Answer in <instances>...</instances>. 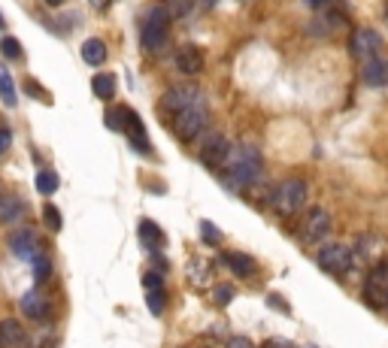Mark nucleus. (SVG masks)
Returning a JSON list of instances; mask_svg holds the SVG:
<instances>
[{"label": "nucleus", "mask_w": 388, "mask_h": 348, "mask_svg": "<svg viewBox=\"0 0 388 348\" xmlns=\"http://www.w3.org/2000/svg\"><path fill=\"white\" fill-rule=\"evenodd\" d=\"M221 173H225V182L230 188H249L255 179L261 176L264 170V161H261V152L249 143H240V146H230L225 161H221Z\"/></svg>", "instance_id": "f257e3e1"}, {"label": "nucleus", "mask_w": 388, "mask_h": 348, "mask_svg": "<svg viewBox=\"0 0 388 348\" xmlns=\"http://www.w3.org/2000/svg\"><path fill=\"white\" fill-rule=\"evenodd\" d=\"M307 197H310V185L303 179H285L279 182L270 194V206H273L276 215H297L307 206Z\"/></svg>", "instance_id": "f03ea898"}, {"label": "nucleus", "mask_w": 388, "mask_h": 348, "mask_svg": "<svg viewBox=\"0 0 388 348\" xmlns=\"http://www.w3.org/2000/svg\"><path fill=\"white\" fill-rule=\"evenodd\" d=\"M167 34H170V10L152 6L143 19V28H140V43H143L146 52H161L167 46Z\"/></svg>", "instance_id": "7ed1b4c3"}, {"label": "nucleus", "mask_w": 388, "mask_h": 348, "mask_svg": "<svg viewBox=\"0 0 388 348\" xmlns=\"http://www.w3.org/2000/svg\"><path fill=\"white\" fill-rule=\"evenodd\" d=\"M361 297L370 309H385L388 306V258L376 261L373 267L367 270V279H364V288H361Z\"/></svg>", "instance_id": "20e7f679"}, {"label": "nucleus", "mask_w": 388, "mask_h": 348, "mask_svg": "<svg viewBox=\"0 0 388 348\" xmlns=\"http://www.w3.org/2000/svg\"><path fill=\"white\" fill-rule=\"evenodd\" d=\"M206 119H210V112H206V103L197 101L192 106H185L183 112L173 115V134L183 139V143H192V139H197V137L203 134Z\"/></svg>", "instance_id": "39448f33"}, {"label": "nucleus", "mask_w": 388, "mask_h": 348, "mask_svg": "<svg viewBox=\"0 0 388 348\" xmlns=\"http://www.w3.org/2000/svg\"><path fill=\"white\" fill-rule=\"evenodd\" d=\"M301 243L303 245H316V243H325L328 236H331V215L328 209H321V206H312V209L303 215L301 221Z\"/></svg>", "instance_id": "423d86ee"}, {"label": "nucleus", "mask_w": 388, "mask_h": 348, "mask_svg": "<svg viewBox=\"0 0 388 348\" xmlns=\"http://www.w3.org/2000/svg\"><path fill=\"white\" fill-rule=\"evenodd\" d=\"M316 263L328 272V276H343V272L352 267V248L343 243H328L319 248Z\"/></svg>", "instance_id": "0eeeda50"}, {"label": "nucleus", "mask_w": 388, "mask_h": 348, "mask_svg": "<svg viewBox=\"0 0 388 348\" xmlns=\"http://www.w3.org/2000/svg\"><path fill=\"white\" fill-rule=\"evenodd\" d=\"M349 52H352L355 61H361V64L373 61V58H379V52H382V37H379L373 28H358V31H352Z\"/></svg>", "instance_id": "6e6552de"}, {"label": "nucleus", "mask_w": 388, "mask_h": 348, "mask_svg": "<svg viewBox=\"0 0 388 348\" xmlns=\"http://www.w3.org/2000/svg\"><path fill=\"white\" fill-rule=\"evenodd\" d=\"M197 101H203L201 88H194V85H173L170 91H164V97L158 101V110L176 115V112H183L185 106H192Z\"/></svg>", "instance_id": "1a4fd4ad"}, {"label": "nucleus", "mask_w": 388, "mask_h": 348, "mask_svg": "<svg viewBox=\"0 0 388 348\" xmlns=\"http://www.w3.org/2000/svg\"><path fill=\"white\" fill-rule=\"evenodd\" d=\"M228 148H230L228 137H221V134H206L203 143H201V161L206 164V167H221V161H225Z\"/></svg>", "instance_id": "9d476101"}, {"label": "nucleus", "mask_w": 388, "mask_h": 348, "mask_svg": "<svg viewBox=\"0 0 388 348\" xmlns=\"http://www.w3.org/2000/svg\"><path fill=\"white\" fill-rule=\"evenodd\" d=\"M10 248L15 258H24V261H34L37 258V248H40V239L34 230H15L10 236Z\"/></svg>", "instance_id": "9b49d317"}, {"label": "nucleus", "mask_w": 388, "mask_h": 348, "mask_svg": "<svg viewBox=\"0 0 388 348\" xmlns=\"http://www.w3.org/2000/svg\"><path fill=\"white\" fill-rule=\"evenodd\" d=\"M173 64H176L179 73H185V76H197V73L203 70V52L194 46H183L173 58Z\"/></svg>", "instance_id": "f8f14e48"}, {"label": "nucleus", "mask_w": 388, "mask_h": 348, "mask_svg": "<svg viewBox=\"0 0 388 348\" xmlns=\"http://www.w3.org/2000/svg\"><path fill=\"white\" fill-rule=\"evenodd\" d=\"M19 309H22V315L40 321V318H46V315H49V300H46L43 291H37V288H34V291H28L19 300Z\"/></svg>", "instance_id": "ddd939ff"}, {"label": "nucleus", "mask_w": 388, "mask_h": 348, "mask_svg": "<svg viewBox=\"0 0 388 348\" xmlns=\"http://www.w3.org/2000/svg\"><path fill=\"white\" fill-rule=\"evenodd\" d=\"M225 263L230 267V272H234L237 279H252V276H258V263H255L252 254L228 252V254H225Z\"/></svg>", "instance_id": "4468645a"}, {"label": "nucleus", "mask_w": 388, "mask_h": 348, "mask_svg": "<svg viewBox=\"0 0 388 348\" xmlns=\"http://www.w3.org/2000/svg\"><path fill=\"white\" fill-rule=\"evenodd\" d=\"M361 79L373 88H385L388 85V61L385 58H373V61L361 64Z\"/></svg>", "instance_id": "2eb2a0df"}, {"label": "nucleus", "mask_w": 388, "mask_h": 348, "mask_svg": "<svg viewBox=\"0 0 388 348\" xmlns=\"http://www.w3.org/2000/svg\"><path fill=\"white\" fill-rule=\"evenodd\" d=\"M140 239H143V245L152 254H161V248L167 245V236H164V230L155 225V221H149V218L140 221Z\"/></svg>", "instance_id": "dca6fc26"}, {"label": "nucleus", "mask_w": 388, "mask_h": 348, "mask_svg": "<svg viewBox=\"0 0 388 348\" xmlns=\"http://www.w3.org/2000/svg\"><path fill=\"white\" fill-rule=\"evenodd\" d=\"M358 258H364L370 267H373L376 261H382V239L373 236V234H364V239L358 243V252H352V263Z\"/></svg>", "instance_id": "f3484780"}, {"label": "nucleus", "mask_w": 388, "mask_h": 348, "mask_svg": "<svg viewBox=\"0 0 388 348\" xmlns=\"http://www.w3.org/2000/svg\"><path fill=\"white\" fill-rule=\"evenodd\" d=\"M121 134L130 137V146L137 148V152H149V139H146V128L143 121H140V115L134 110H128V121H125V130Z\"/></svg>", "instance_id": "a211bd4d"}, {"label": "nucleus", "mask_w": 388, "mask_h": 348, "mask_svg": "<svg viewBox=\"0 0 388 348\" xmlns=\"http://www.w3.org/2000/svg\"><path fill=\"white\" fill-rule=\"evenodd\" d=\"M24 342V330L15 318L0 321V348H19Z\"/></svg>", "instance_id": "6ab92c4d"}, {"label": "nucleus", "mask_w": 388, "mask_h": 348, "mask_svg": "<svg viewBox=\"0 0 388 348\" xmlns=\"http://www.w3.org/2000/svg\"><path fill=\"white\" fill-rule=\"evenodd\" d=\"M82 61L92 64V67H101V64L106 61V43L103 40H97V37L85 40V43H82Z\"/></svg>", "instance_id": "aec40b11"}, {"label": "nucleus", "mask_w": 388, "mask_h": 348, "mask_svg": "<svg viewBox=\"0 0 388 348\" xmlns=\"http://www.w3.org/2000/svg\"><path fill=\"white\" fill-rule=\"evenodd\" d=\"M22 200L15 194H6V191H0V221L3 225H10V221L15 218H22Z\"/></svg>", "instance_id": "412c9836"}, {"label": "nucleus", "mask_w": 388, "mask_h": 348, "mask_svg": "<svg viewBox=\"0 0 388 348\" xmlns=\"http://www.w3.org/2000/svg\"><path fill=\"white\" fill-rule=\"evenodd\" d=\"M92 88H94V97H101V101H112L115 76H112V73H97V76L92 79Z\"/></svg>", "instance_id": "4be33fe9"}, {"label": "nucleus", "mask_w": 388, "mask_h": 348, "mask_svg": "<svg viewBox=\"0 0 388 348\" xmlns=\"http://www.w3.org/2000/svg\"><path fill=\"white\" fill-rule=\"evenodd\" d=\"M0 101H3L6 106H15V101H19V94H15V82L10 76V70L0 64Z\"/></svg>", "instance_id": "5701e85b"}, {"label": "nucleus", "mask_w": 388, "mask_h": 348, "mask_svg": "<svg viewBox=\"0 0 388 348\" xmlns=\"http://www.w3.org/2000/svg\"><path fill=\"white\" fill-rule=\"evenodd\" d=\"M58 185H61V182H58V173L55 170H40L37 173V191L40 194H55L58 191Z\"/></svg>", "instance_id": "b1692460"}, {"label": "nucleus", "mask_w": 388, "mask_h": 348, "mask_svg": "<svg viewBox=\"0 0 388 348\" xmlns=\"http://www.w3.org/2000/svg\"><path fill=\"white\" fill-rule=\"evenodd\" d=\"M188 281L197 285V288H203L206 281H210V267H206L201 258H194L192 263H188Z\"/></svg>", "instance_id": "393cba45"}, {"label": "nucleus", "mask_w": 388, "mask_h": 348, "mask_svg": "<svg viewBox=\"0 0 388 348\" xmlns=\"http://www.w3.org/2000/svg\"><path fill=\"white\" fill-rule=\"evenodd\" d=\"M146 306L152 315H164V306H167V291L164 288H152V291H146Z\"/></svg>", "instance_id": "a878e982"}, {"label": "nucleus", "mask_w": 388, "mask_h": 348, "mask_svg": "<svg viewBox=\"0 0 388 348\" xmlns=\"http://www.w3.org/2000/svg\"><path fill=\"white\" fill-rule=\"evenodd\" d=\"M43 225L52 230V234H61V227H64V218H61V209L52 203H46L43 206Z\"/></svg>", "instance_id": "bb28decb"}, {"label": "nucleus", "mask_w": 388, "mask_h": 348, "mask_svg": "<svg viewBox=\"0 0 388 348\" xmlns=\"http://www.w3.org/2000/svg\"><path fill=\"white\" fill-rule=\"evenodd\" d=\"M106 128L112 130H125V121H128V106H112L110 112H106Z\"/></svg>", "instance_id": "cd10ccee"}, {"label": "nucleus", "mask_w": 388, "mask_h": 348, "mask_svg": "<svg viewBox=\"0 0 388 348\" xmlns=\"http://www.w3.org/2000/svg\"><path fill=\"white\" fill-rule=\"evenodd\" d=\"M49 276H52V258H49V254H37L34 258V279L43 285V281H49Z\"/></svg>", "instance_id": "c85d7f7f"}, {"label": "nucleus", "mask_w": 388, "mask_h": 348, "mask_svg": "<svg viewBox=\"0 0 388 348\" xmlns=\"http://www.w3.org/2000/svg\"><path fill=\"white\" fill-rule=\"evenodd\" d=\"M0 55L19 61V58H24V49H22V43L15 37H3V40H0Z\"/></svg>", "instance_id": "c756f323"}, {"label": "nucleus", "mask_w": 388, "mask_h": 348, "mask_svg": "<svg viewBox=\"0 0 388 348\" xmlns=\"http://www.w3.org/2000/svg\"><path fill=\"white\" fill-rule=\"evenodd\" d=\"M201 236L206 245H221V230L212 221H201Z\"/></svg>", "instance_id": "7c9ffc66"}, {"label": "nucleus", "mask_w": 388, "mask_h": 348, "mask_svg": "<svg viewBox=\"0 0 388 348\" xmlns=\"http://www.w3.org/2000/svg\"><path fill=\"white\" fill-rule=\"evenodd\" d=\"M24 88H28V94H31V97H40V101H43V103H52V97L46 94V91H43V85H40L37 79H28V82H24Z\"/></svg>", "instance_id": "2f4dec72"}, {"label": "nucleus", "mask_w": 388, "mask_h": 348, "mask_svg": "<svg viewBox=\"0 0 388 348\" xmlns=\"http://www.w3.org/2000/svg\"><path fill=\"white\" fill-rule=\"evenodd\" d=\"M12 146V134L6 128H0V155H6V148Z\"/></svg>", "instance_id": "473e14b6"}, {"label": "nucleus", "mask_w": 388, "mask_h": 348, "mask_svg": "<svg viewBox=\"0 0 388 348\" xmlns=\"http://www.w3.org/2000/svg\"><path fill=\"white\" fill-rule=\"evenodd\" d=\"M216 300H219L221 306H225V303H230V300H234V291H230V288H228V285H221V288H219V291H216Z\"/></svg>", "instance_id": "72a5a7b5"}, {"label": "nucleus", "mask_w": 388, "mask_h": 348, "mask_svg": "<svg viewBox=\"0 0 388 348\" xmlns=\"http://www.w3.org/2000/svg\"><path fill=\"white\" fill-rule=\"evenodd\" d=\"M228 348H255V345H252L246 336H230V339H228Z\"/></svg>", "instance_id": "f704fd0d"}, {"label": "nucleus", "mask_w": 388, "mask_h": 348, "mask_svg": "<svg viewBox=\"0 0 388 348\" xmlns=\"http://www.w3.org/2000/svg\"><path fill=\"white\" fill-rule=\"evenodd\" d=\"M303 3L310 6V10H328V6H334V0H303Z\"/></svg>", "instance_id": "c9c22d12"}, {"label": "nucleus", "mask_w": 388, "mask_h": 348, "mask_svg": "<svg viewBox=\"0 0 388 348\" xmlns=\"http://www.w3.org/2000/svg\"><path fill=\"white\" fill-rule=\"evenodd\" d=\"M261 348H292V345H288L285 339H267V342H264Z\"/></svg>", "instance_id": "e433bc0d"}, {"label": "nucleus", "mask_w": 388, "mask_h": 348, "mask_svg": "<svg viewBox=\"0 0 388 348\" xmlns=\"http://www.w3.org/2000/svg\"><path fill=\"white\" fill-rule=\"evenodd\" d=\"M88 3H92L94 10H106V6H110V0H88Z\"/></svg>", "instance_id": "4c0bfd02"}, {"label": "nucleus", "mask_w": 388, "mask_h": 348, "mask_svg": "<svg viewBox=\"0 0 388 348\" xmlns=\"http://www.w3.org/2000/svg\"><path fill=\"white\" fill-rule=\"evenodd\" d=\"M46 3H49V6H61L64 0H46Z\"/></svg>", "instance_id": "58836bf2"}, {"label": "nucleus", "mask_w": 388, "mask_h": 348, "mask_svg": "<svg viewBox=\"0 0 388 348\" xmlns=\"http://www.w3.org/2000/svg\"><path fill=\"white\" fill-rule=\"evenodd\" d=\"M3 24H6V21H3V15H0V31H3Z\"/></svg>", "instance_id": "ea45409f"}, {"label": "nucleus", "mask_w": 388, "mask_h": 348, "mask_svg": "<svg viewBox=\"0 0 388 348\" xmlns=\"http://www.w3.org/2000/svg\"><path fill=\"white\" fill-rule=\"evenodd\" d=\"M385 21H388V0H385Z\"/></svg>", "instance_id": "a19ab883"}]
</instances>
